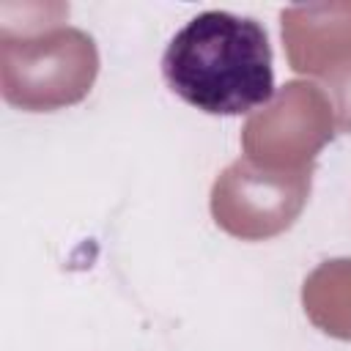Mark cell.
<instances>
[{"label":"cell","instance_id":"1","mask_svg":"<svg viewBox=\"0 0 351 351\" xmlns=\"http://www.w3.org/2000/svg\"><path fill=\"white\" fill-rule=\"evenodd\" d=\"M167 85L208 115H241L274 96V66L266 30L230 11L192 16L162 55Z\"/></svg>","mask_w":351,"mask_h":351}]
</instances>
